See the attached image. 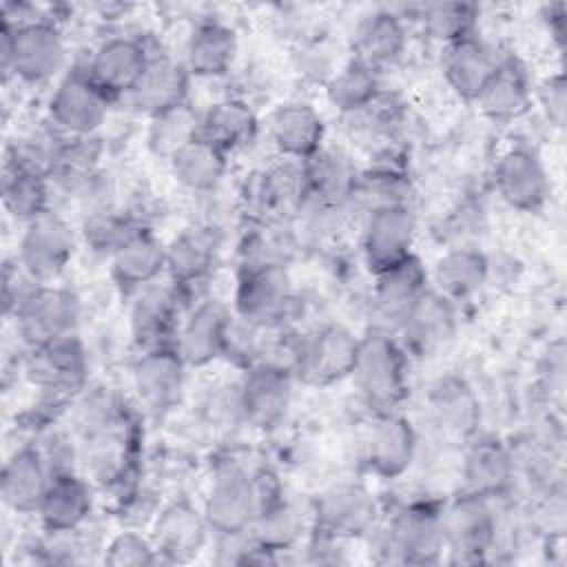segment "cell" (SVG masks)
I'll return each mask as SVG.
<instances>
[{"mask_svg":"<svg viewBox=\"0 0 567 567\" xmlns=\"http://www.w3.org/2000/svg\"><path fill=\"white\" fill-rule=\"evenodd\" d=\"M363 401L379 414L394 412L408 394V352L385 330L359 337V352L350 374Z\"/></svg>","mask_w":567,"mask_h":567,"instance_id":"1","label":"cell"},{"mask_svg":"<svg viewBox=\"0 0 567 567\" xmlns=\"http://www.w3.org/2000/svg\"><path fill=\"white\" fill-rule=\"evenodd\" d=\"M64 53V40L55 24L47 20H29L22 24L2 20L0 66L4 75L13 73L29 84L44 82L62 69Z\"/></svg>","mask_w":567,"mask_h":567,"instance_id":"2","label":"cell"},{"mask_svg":"<svg viewBox=\"0 0 567 567\" xmlns=\"http://www.w3.org/2000/svg\"><path fill=\"white\" fill-rule=\"evenodd\" d=\"M292 284L284 266L259 261L246 266L235 290V312L257 330L277 328L290 312Z\"/></svg>","mask_w":567,"mask_h":567,"instance_id":"3","label":"cell"},{"mask_svg":"<svg viewBox=\"0 0 567 567\" xmlns=\"http://www.w3.org/2000/svg\"><path fill=\"white\" fill-rule=\"evenodd\" d=\"M359 337L346 326L328 323L299 343L292 374L312 388L332 385L352 374Z\"/></svg>","mask_w":567,"mask_h":567,"instance_id":"4","label":"cell"},{"mask_svg":"<svg viewBox=\"0 0 567 567\" xmlns=\"http://www.w3.org/2000/svg\"><path fill=\"white\" fill-rule=\"evenodd\" d=\"M202 512L208 527L221 536L230 538L250 529L257 516L252 474L235 463L219 465L208 487Z\"/></svg>","mask_w":567,"mask_h":567,"instance_id":"5","label":"cell"},{"mask_svg":"<svg viewBox=\"0 0 567 567\" xmlns=\"http://www.w3.org/2000/svg\"><path fill=\"white\" fill-rule=\"evenodd\" d=\"M78 317L80 303L71 290L40 284L16 310V328L31 348H42L71 337Z\"/></svg>","mask_w":567,"mask_h":567,"instance_id":"6","label":"cell"},{"mask_svg":"<svg viewBox=\"0 0 567 567\" xmlns=\"http://www.w3.org/2000/svg\"><path fill=\"white\" fill-rule=\"evenodd\" d=\"M73 252L75 235L71 226L62 217L44 213L27 224L16 259L38 284H47L64 272Z\"/></svg>","mask_w":567,"mask_h":567,"instance_id":"7","label":"cell"},{"mask_svg":"<svg viewBox=\"0 0 567 567\" xmlns=\"http://www.w3.org/2000/svg\"><path fill=\"white\" fill-rule=\"evenodd\" d=\"M109 100L89 71L73 69L58 82L49 100V117L60 131L84 137L104 124Z\"/></svg>","mask_w":567,"mask_h":567,"instance_id":"8","label":"cell"},{"mask_svg":"<svg viewBox=\"0 0 567 567\" xmlns=\"http://www.w3.org/2000/svg\"><path fill=\"white\" fill-rule=\"evenodd\" d=\"M416 235V219L408 204L374 206L368 215L361 237V250L365 266L372 275L394 266L412 255Z\"/></svg>","mask_w":567,"mask_h":567,"instance_id":"9","label":"cell"},{"mask_svg":"<svg viewBox=\"0 0 567 567\" xmlns=\"http://www.w3.org/2000/svg\"><path fill=\"white\" fill-rule=\"evenodd\" d=\"M292 372L288 368L257 361L246 370L237 392L241 416L261 430L275 427L292 399Z\"/></svg>","mask_w":567,"mask_h":567,"instance_id":"10","label":"cell"},{"mask_svg":"<svg viewBox=\"0 0 567 567\" xmlns=\"http://www.w3.org/2000/svg\"><path fill=\"white\" fill-rule=\"evenodd\" d=\"M494 184L501 199L523 213H536L549 195V177L540 157L525 146L505 151L494 168Z\"/></svg>","mask_w":567,"mask_h":567,"instance_id":"11","label":"cell"},{"mask_svg":"<svg viewBox=\"0 0 567 567\" xmlns=\"http://www.w3.org/2000/svg\"><path fill=\"white\" fill-rule=\"evenodd\" d=\"M186 368L175 343L146 348L133 365V385L142 403L153 412L171 410L182 396Z\"/></svg>","mask_w":567,"mask_h":567,"instance_id":"12","label":"cell"},{"mask_svg":"<svg viewBox=\"0 0 567 567\" xmlns=\"http://www.w3.org/2000/svg\"><path fill=\"white\" fill-rule=\"evenodd\" d=\"M230 330L233 319L228 310L219 301L208 299L188 315L177 332L175 348L186 365L202 368L226 354Z\"/></svg>","mask_w":567,"mask_h":567,"instance_id":"13","label":"cell"},{"mask_svg":"<svg viewBox=\"0 0 567 567\" xmlns=\"http://www.w3.org/2000/svg\"><path fill=\"white\" fill-rule=\"evenodd\" d=\"M399 330L403 334L401 346L405 352L416 357L436 354L454 339L456 332L452 301L436 290H425L399 323Z\"/></svg>","mask_w":567,"mask_h":567,"instance_id":"14","label":"cell"},{"mask_svg":"<svg viewBox=\"0 0 567 567\" xmlns=\"http://www.w3.org/2000/svg\"><path fill=\"white\" fill-rule=\"evenodd\" d=\"M445 545L441 514L427 505H408L390 523L388 547L403 563H434Z\"/></svg>","mask_w":567,"mask_h":567,"instance_id":"15","label":"cell"},{"mask_svg":"<svg viewBox=\"0 0 567 567\" xmlns=\"http://www.w3.org/2000/svg\"><path fill=\"white\" fill-rule=\"evenodd\" d=\"M151 53L146 47L126 35L104 40L89 62V75L109 97H128V93L140 82Z\"/></svg>","mask_w":567,"mask_h":567,"instance_id":"16","label":"cell"},{"mask_svg":"<svg viewBox=\"0 0 567 567\" xmlns=\"http://www.w3.org/2000/svg\"><path fill=\"white\" fill-rule=\"evenodd\" d=\"M414 454L416 432L412 423L396 412L379 414L365 443V463L370 472L383 481H394L410 470Z\"/></svg>","mask_w":567,"mask_h":567,"instance_id":"17","label":"cell"},{"mask_svg":"<svg viewBox=\"0 0 567 567\" xmlns=\"http://www.w3.org/2000/svg\"><path fill=\"white\" fill-rule=\"evenodd\" d=\"M374 501L361 485H334L315 503L317 527L326 538H354L374 523Z\"/></svg>","mask_w":567,"mask_h":567,"instance_id":"18","label":"cell"},{"mask_svg":"<svg viewBox=\"0 0 567 567\" xmlns=\"http://www.w3.org/2000/svg\"><path fill=\"white\" fill-rule=\"evenodd\" d=\"M208 529L210 527L202 509L188 501H175L157 516L151 540L159 560L186 563L202 551Z\"/></svg>","mask_w":567,"mask_h":567,"instance_id":"19","label":"cell"},{"mask_svg":"<svg viewBox=\"0 0 567 567\" xmlns=\"http://www.w3.org/2000/svg\"><path fill=\"white\" fill-rule=\"evenodd\" d=\"M53 470H49L44 454L35 445L18 447L2 467L0 494L7 507L18 514L38 512Z\"/></svg>","mask_w":567,"mask_h":567,"instance_id":"20","label":"cell"},{"mask_svg":"<svg viewBox=\"0 0 567 567\" xmlns=\"http://www.w3.org/2000/svg\"><path fill=\"white\" fill-rule=\"evenodd\" d=\"M268 133L281 155L306 162L323 148L326 126L310 104L288 102L272 111Z\"/></svg>","mask_w":567,"mask_h":567,"instance_id":"21","label":"cell"},{"mask_svg":"<svg viewBox=\"0 0 567 567\" xmlns=\"http://www.w3.org/2000/svg\"><path fill=\"white\" fill-rule=\"evenodd\" d=\"M166 270V246L146 228H137L113 255L111 277L124 292H140Z\"/></svg>","mask_w":567,"mask_h":567,"instance_id":"22","label":"cell"},{"mask_svg":"<svg viewBox=\"0 0 567 567\" xmlns=\"http://www.w3.org/2000/svg\"><path fill=\"white\" fill-rule=\"evenodd\" d=\"M374 303L383 319L399 326L427 290V270L412 252L374 275Z\"/></svg>","mask_w":567,"mask_h":567,"instance_id":"23","label":"cell"},{"mask_svg":"<svg viewBox=\"0 0 567 567\" xmlns=\"http://www.w3.org/2000/svg\"><path fill=\"white\" fill-rule=\"evenodd\" d=\"M91 489L89 485L71 474L69 470H58L51 474L42 503L38 507L40 523L51 534H66L78 529L91 514Z\"/></svg>","mask_w":567,"mask_h":567,"instance_id":"24","label":"cell"},{"mask_svg":"<svg viewBox=\"0 0 567 567\" xmlns=\"http://www.w3.org/2000/svg\"><path fill=\"white\" fill-rule=\"evenodd\" d=\"M188 78L184 62L166 55H151L140 82L128 93L131 104L148 117L186 102Z\"/></svg>","mask_w":567,"mask_h":567,"instance_id":"25","label":"cell"},{"mask_svg":"<svg viewBox=\"0 0 567 567\" xmlns=\"http://www.w3.org/2000/svg\"><path fill=\"white\" fill-rule=\"evenodd\" d=\"M476 102L494 122H512L525 115L532 106V84L525 66L516 58L498 60Z\"/></svg>","mask_w":567,"mask_h":567,"instance_id":"26","label":"cell"},{"mask_svg":"<svg viewBox=\"0 0 567 567\" xmlns=\"http://www.w3.org/2000/svg\"><path fill=\"white\" fill-rule=\"evenodd\" d=\"M496 58L492 51L474 35L445 44L441 69L450 89L470 102H476L483 86L487 84L492 71L496 69Z\"/></svg>","mask_w":567,"mask_h":567,"instance_id":"27","label":"cell"},{"mask_svg":"<svg viewBox=\"0 0 567 567\" xmlns=\"http://www.w3.org/2000/svg\"><path fill=\"white\" fill-rule=\"evenodd\" d=\"M445 545L461 554H481L494 538V516L487 498L465 492L441 514Z\"/></svg>","mask_w":567,"mask_h":567,"instance_id":"28","label":"cell"},{"mask_svg":"<svg viewBox=\"0 0 567 567\" xmlns=\"http://www.w3.org/2000/svg\"><path fill=\"white\" fill-rule=\"evenodd\" d=\"M27 370L31 381L42 390L71 392L82 385L86 361L80 343L73 337H66L55 343L33 348Z\"/></svg>","mask_w":567,"mask_h":567,"instance_id":"29","label":"cell"},{"mask_svg":"<svg viewBox=\"0 0 567 567\" xmlns=\"http://www.w3.org/2000/svg\"><path fill=\"white\" fill-rule=\"evenodd\" d=\"M237 58V35L221 22H202L186 42L184 66L195 78H219Z\"/></svg>","mask_w":567,"mask_h":567,"instance_id":"30","label":"cell"},{"mask_svg":"<svg viewBox=\"0 0 567 567\" xmlns=\"http://www.w3.org/2000/svg\"><path fill=\"white\" fill-rule=\"evenodd\" d=\"M301 175L306 195L321 204H341L357 190V171L341 151L321 148L301 162Z\"/></svg>","mask_w":567,"mask_h":567,"instance_id":"31","label":"cell"},{"mask_svg":"<svg viewBox=\"0 0 567 567\" xmlns=\"http://www.w3.org/2000/svg\"><path fill=\"white\" fill-rule=\"evenodd\" d=\"M137 295L131 310V328L135 341L146 350L168 343V334L177 317V297L168 286H146Z\"/></svg>","mask_w":567,"mask_h":567,"instance_id":"32","label":"cell"},{"mask_svg":"<svg viewBox=\"0 0 567 567\" xmlns=\"http://www.w3.org/2000/svg\"><path fill=\"white\" fill-rule=\"evenodd\" d=\"M489 275L487 257L474 248H454L434 266L436 292L447 301H465L476 295Z\"/></svg>","mask_w":567,"mask_h":567,"instance_id":"33","label":"cell"},{"mask_svg":"<svg viewBox=\"0 0 567 567\" xmlns=\"http://www.w3.org/2000/svg\"><path fill=\"white\" fill-rule=\"evenodd\" d=\"M226 151L197 135L168 162L173 177L188 190H213L226 173Z\"/></svg>","mask_w":567,"mask_h":567,"instance_id":"34","label":"cell"},{"mask_svg":"<svg viewBox=\"0 0 567 567\" xmlns=\"http://www.w3.org/2000/svg\"><path fill=\"white\" fill-rule=\"evenodd\" d=\"M199 135L230 153L250 144L257 135V117L252 109L237 97L215 102L202 115Z\"/></svg>","mask_w":567,"mask_h":567,"instance_id":"35","label":"cell"},{"mask_svg":"<svg viewBox=\"0 0 567 567\" xmlns=\"http://www.w3.org/2000/svg\"><path fill=\"white\" fill-rule=\"evenodd\" d=\"M405 40L408 35L401 18L392 11H377L359 24L354 47L359 60L377 66L396 60L405 49Z\"/></svg>","mask_w":567,"mask_h":567,"instance_id":"36","label":"cell"},{"mask_svg":"<svg viewBox=\"0 0 567 567\" xmlns=\"http://www.w3.org/2000/svg\"><path fill=\"white\" fill-rule=\"evenodd\" d=\"M379 89L381 84L374 66L357 58L328 80L326 97L337 111L346 115H354L377 102Z\"/></svg>","mask_w":567,"mask_h":567,"instance_id":"37","label":"cell"},{"mask_svg":"<svg viewBox=\"0 0 567 567\" xmlns=\"http://www.w3.org/2000/svg\"><path fill=\"white\" fill-rule=\"evenodd\" d=\"M250 532L252 545H257L266 554L286 551L295 547L303 534V514L295 503L281 496L279 501L257 512Z\"/></svg>","mask_w":567,"mask_h":567,"instance_id":"38","label":"cell"},{"mask_svg":"<svg viewBox=\"0 0 567 567\" xmlns=\"http://www.w3.org/2000/svg\"><path fill=\"white\" fill-rule=\"evenodd\" d=\"M2 204L11 217L27 224L49 213V188L44 173L7 164L2 177Z\"/></svg>","mask_w":567,"mask_h":567,"instance_id":"39","label":"cell"},{"mask_svg":"<svg viewBox=\"0 0 567 567\" xmlns=\"http://www.w3.org/2000/svg\"><path fill=\"white\" fill-rule=\"evenodd\" d=\"M215 261V244L202 230H184L166 246V272L175 286H188L208 275Z\"/></svg>","mask_w":567,"mask_h":567,"instance_id":"40","label":"cell"},{"mask_svg":"<svg viewBox=\"0 0 567 567\" xmlns=\"http://www.w3.org/2000/svg\"><path fill=\"white\" fill-rule=\"evenodd\" d=\"M465 485L470 494L489 498L505 489L512 476V461L498 441L476 443L465 458Z\"/></svg>","mask_w":567,"mask_h":567,"instance_id":"41","label":"cell"},{"mask_svg":"<svg viewBox=\"0 0 567 567\" xmlns=\"http://www.w3.org/2000/svg\"><path fill=\"white\" fill-rule=\"evenodd\" d=\"M199 128L202 115H197V111L184 102L151 117L146 142L155 157L171 162L175 153L199 135Z\"/></svg>","mask_w":567,"mask_h":567,"instance_id":"42","label":"cell"},{"mask_svg":"<svg viewBox=\"0 0 567 567\" xmlns=\"http://www.w3.org/2000/svg\"><path fill=\"white\" fill-rule=\"evenodd\" d=\"M476 7L470 2H441L425 9L423 27L432 40L443 44L474 35Z\"/></svg>","mask_w":567,"mask_h":567,"instance_id":"43","label":"cell"},{"mask_svg":"<svg viewBox=\"0 0 567 567\" xmlns=\"http://www.w3.org/2000/svg\"><path fill=\"white\" fill-rule=\"evenodd\" d=\"M439 421L454 432H470L476 423V399L461 381H441L432 394Z\"/></svg>","mask_w":567,"mask_h":567,"instance_id":"44","label":"cell"},{"mask_svg":"<svg viewBox=\"0 0 567 567\" xmlns=\"http://www.w3.org/2000/svg\"><path fill=\"white\" fill-rule=\"evenodd\" d=\"M157 560L159 554L153 540L137 532H120L111 538L104 551V563L111 567H146Z\"/></svg>","mask_w":567,"mask_h":567,"instance_id":"45","label":"cell"},{"mask_svg":"<svg viewBox=\"0 0 567 567\" xmlns=\"http://www.w3.org/2000/svg\"><path fill=\"white\" fill-rule=\"evenodd\" d=\"M140 226H133L124 217H117L113 213H97L84 224L86 241L102 252H115Z\"/></svg>","mask_w":567,"mask_h":567,"instance_id":"46","label":"cell"},{"mask_svg":"<svg viewBox=\"0 0 567 567\" xmlns=\"http://www.w3.org/2000/svg\"><path fill=\"white\" fill-rule=\"evenodd\" d=\"M538 102L547 115V120L554 126L565 124V111H567V84L563 73H554L543 80L538 86Z\"/></svg>","mask_w":567,"mask_h":567,"instance_id":"47","label":"cell"}]
</instances>
